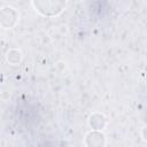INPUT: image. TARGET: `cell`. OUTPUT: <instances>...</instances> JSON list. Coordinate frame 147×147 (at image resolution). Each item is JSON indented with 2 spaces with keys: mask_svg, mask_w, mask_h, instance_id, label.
<instances>
[{
  "mask_svg": "<svg viewBox=\"0 0 147 147\" xmlns=\"http://www.w3.org/2000/svg\"><path fill=\"white\" fill-rule=\"evenodd\" d=\"M85 142L87 146H102L105 145V136L99 130H93L86 134Z\"/></svg>",
  "mask_w": 147,
  "mask_h": 147,
  "instance_id": "obj_3",
  "label": "cell"
},
{
  "mask_svg": "<svg viewBox=\"0 0 147 147\" xmlns=\"http://www.w3.org/2000/svg\"><path fill=\"white\" fill-rule=\"evenodd\" d=\"M18 14L11 7H5L0 10V25L5 29H10L17 22Z\"/></svg>",
  "mask_w": 147,
  "mask_h": 147,
  "instance_id": "obj_2",
  "label": "cell"
},
{
  "mask_svg": "<svg viewBox=\"0 0 147 147\" xmlns=\"http://www.w3.org/2000/svg\"><path fill=\"white\" fill-rule=\"evenodd\" d=\"M7 60L11 64H17L21 61V52L17 49H10L7 53Z\"/></svg>",
  "mask_w": 147,
  "mask_h": 147,
  "instance_id": "obj_5",
  "label": "cell"
},
{
  "mask_svg": "<svg viewBox=\"0 0 147 147\" xmlns=\"http://www.w3.org/2000/svg\"><path fill=\"white\" fill-rule=\"evenodd\" d=\"M32 3L40 14L45 16H55L63 10L65 0H32Z\"/></svg>",
  "mask_w": 147,
  "mask_h": 147,
  "instance_id": "obj_1",
  "label": "cell"
},
{
  "mask_svg": "<svg viewBox=\"0 0 147 147\" xmlns=\"http://www.w3.org/2000/svg\"><path fill=\"white\" fill-rule=\"evenodd\" d=\"M88 123H90V126L93 130H101L106 125V118H105L103 115H101L99 113H95V114L91 115Z\"/></svg>",
  "mask_w": 147,
  "mask_h": 147,
  "instance_id": "obj_4",
  "label": "cell"
}]
</instances>
